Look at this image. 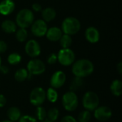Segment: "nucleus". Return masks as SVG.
Returning a JSON list of instances; mask_svg holds the SVG:
<instances>
[{
    "label": "nucleus",
    "mask_w": 122,
    "mask_h": 122,
    "mask_svg": "<svg viewBox=\"0 0 122 122\" xmlns=\"http://www.w3.org/2000/svg\"><path fill=\"white\" fill-rule=\"evenodd\" d=\"M94 64L87 59H81L74 61L71 68L73 74L80 78H85L91 75L94 72Z\"/></svg>",
    "instance_id": "obj_1"
},
{
    "label": "nucleus",
    "mask_w": 122,
    "mask_h": 122,
    "mask_svg": "<svg viewBox=\"0 0 122 122\" xmlns=\"http://www.w3.org/2000/svg\"><path fill=\"white\" fill-rule=\"evenodd\" d=\"M34 21V14L29 9H21L16 16L15 23L19 28L26 29L31 26Z\"/></svg>",
    "instance_id": "obj_2"
},
{
    "label": "nucleus",
    "mask_w": 122,
    "mask_h": 122,
    "mask_svg": "<svg viewBox=\"0 0 122 122\" xmlns=\"http://www.w3.org/2000/svg\"><path fill=\"white\" fill-rule=\"evenodd\" d=\"M81 29V23L78 19L74 16L65 18L61 23V31L63 34L70 36L77 34Z\"/></svg>",
    "instance_id": "obj_3"
},
{
    "label": "nucleus",
    "mask_w": 122,
    "mask_h": 122,
    "mask_svg": "<svg viewBox=\"0 0 122 122\" xmlns=\"http://www.w3.org/2000/svg\"><path fill=\"white\" fill-rule=\"evenodd\" d=\"M82 104L85 110L94 111L99 105V97L94 92H87L83 96Z\"/></svg>",
    "instance_id": "obj_4"
},
{
    "label": "nucleus",
    "mask_w": 122,
    "mask_h": 122,
    "mask_svg": "<svg viewBox=\"0 0 122 122\" xmlns=\"http://www.w3.org/2000/svg\"><path fill=\"white\" fill-rule=\"evenodd\" d=\"M61 103L64 109L67 112H74L76 109L79 105L78 97L73 92H67L61 99Z\"/></svg>",
    "instance_id": "obj_5"
},
{
    "label": "nucleus",
    "mask_w": 122,
    "mask_h": 122,
    "mask_svg": "<svg viewBox=\"0 0 122 122\" xmlns=\"http://www.w3.org/2000/svg\"><path fill=\"white\" fill-rule=\"evenodd\" d=\"M26 70L29 73V79L32 75H41L46 71V66L44 63L36 58L31 59L26 66Z\"/></svg>",
    "instance_id": "obj_6"
},
{
    "label": "nucleus",
    "mask_w": 122,
    "mask_h": 122,
    "mask_svg": "<svg viewBox=\"0 0 122 122\" xmlns=\"http://www.w3.org/2000/svg\"><path fill=\"white\" fill-rule=\"evenodd\" d=\"M57 59L61 65L69 66L75 61V54L70 48L61 49L57 54Z\"/></svg>",
    "instance_id": "obj_7"
},
{
    "label": "nucleus",
    "mask_w": 122,
    "mask_h": 122,
    "mask_svg": "<svg viewBox=\"0 0 122 122\" xmlns=\"http://www.w3.org/2000/svg\"><path fill=\"white\" fill-rule=\"evenodd\" d=\"M46 99V92L43 88L39 86L34 88L29 94V102L35 107L42 105Z\"/></svg>",
    "instance_id": "obj_8"
},
{
    "label": "nucleus",
    "mask_w": 122,
    "mask_h": 122,
    "mask_svg": "<svg viewBox=\"0 0 122 122\" xmlns=\"http://www.w3.org/2000/svg\"><path fill=\"white\" fill-rule=\"evenodd\" d=\"M30 27L31 33L36 37H42L45 36L48 30L47 23L43 19L34 20Z\"/></svg>",
    "instance_id": "obj_9"
},
{
    "label": "nucleus",
    "mask_w": 122,
    "mask_h": 122,
    "mask_svg": "<svg viewBox=\"0 0 122 122\" xmlns=\"http://www.w3.org/2000/svg\"><path fill=\"white\" fill-rule=\"evenodd\" d=\"M24 50L26 54L32 59L36 58L41 54V46L39 42L34 39H30L26 41Z\"/></svg>",
    "instance_id": "obj_10"
},
{
    "label": "nucleus",
    "mask_w": 122,
    "mask_h": 122,
    "mask_svg": "<svg viewBox=\"0 0 122 122\" xmlns=\"http://www.w3.org/2000/svg\"><path fill=\"white\" fill-rule=\"evenodd\" d=\"M66 79V74L64 71H55L51 79H50V85L51 87L56 89L62 87L64 84H65Z\"/></svg>",
    "instance_id": "obj_11"
},
{
    "label": "nucleus",
    "mask_w": 122,
    "mask_h": 122,
    "mask_svg": "<svg viewBox=\"0 0 122 122\" xmlns=\"http://www.w3.org/2000/svg\"><path fill=\"white\" fill-rule=\"evenodd\" d=\"M94 117L96 119L100 122H106L108 121L112 116V109L105 106L98 107L94 110Z\"/></svg>",
    "instance_id": "obj_12"
},
{
    "label": "nucleus",
    "mask_w": 122,
    "mask_h": 122,
    "mask_svg": "<svg viewBox=\"0 0 122 122\" xmlns=\"http://www.w3.org/2000/svg\"><path fill=\"white\" fill-rule=\"evenodd\" d=\"M85 38L91 44H96L100 39L99 31L94 26H89L85 31Z\"/></svg>",
    "instance_id": "obj_13"
},
{
    "label": "nucleus",
    "mask_w": 122,
    "mask_h": 122,
    "mask_svg": "<svg viewBox=\"0 0 122 122\" xmlns=\"http://www.w3.org/2000/svg\"><path fill=\"white\" fill-rule=\"evenodd\" d=\"M15 9V3L13 0H2L0 1V14L8 16Z\"/></svg>",
    "instance_id": "obj_14"
},
{
    "label": "nucleus",
    "mask_w": 122,
    "mask_h": 122,
    "mask_svg": "<svg viewBox=\"0 0 122 122\" xmlns=\"http://www.w3.org/2000/svg\"><path fill=\"white\" fill-rule=\"evenodd\" d=\"M62 35H63V32L59 27L52 26L48 29L45 36H46L48 40L55 42L59 41Z\"/></svg>",
    "instance_id": "obj_15"
},
{
    "label": "nucleus",
    "mask_w": 122,
    "mask_h": 122,
    "mask_svg": "<svg viewBox=\"0 0 122 122\" xmlns=\"http://www.w3.org/2000/svg\"><path fill=\"white\" fill-rule=\"evenodd\" d=\"M1 29L6 34H12L14 33L17 29V25L15 21L11 19H6L2 21L1 24Z\"/></svg>",
    "instance_id": "obj_16"
},
{
    "label": "nucleus",
    "mask_w": 122,
    "mask_h": 122,
    "mask_svg": "<svg viewBox=\"0 0 122 122\" xmlns=\"http://www.w3.org/2000/svg\"><path fill=\"white\" fill-rule=\"evenodd\" d=\"M42 19L45 22H49L53 21L56 16V12L54 9L51 7H46L41 10Z\"/></svg>",
    "instance_id": "obj_17"
},
{
    "label": "nucleus",
    "mask_w": 122,
    "mask_h": 122,
    "mask_svg": "<svg viewBox=\"0 0 122 122\" xmlns=\"http://www.w3.org/2000/svg\"><path fill=\"white\" fill-rule=\"evenodd\" d=\"M7 117L9 118L8 120L11 122H18V120L21 117V111L18 107H11L9 108L7 111Z\"/></svg>",
    "instance_id": "obj_18"
},
{
    "label": "nucleus",
    "mask_w": 122,
    "mask_h": 122,
    "mask_svg": "<svg viewBox=\"0 0 122 122\" xmlns=\"http://www.w3.org/2000/svg\"><path fill=\"white\" fill-rule=\"evenodd\" d=\"M110 90L115 97H120L122 94V82L120 79L114 80L110 85Z\"/></svg>",
    "instance_id": "obj_19"
},
{
    "label": "nucleus",
    "mask_w": 122,
    "mask_h": 122,
    "mask_svg": "<svg viewBox=\"0 0 122 122\" xmlns=\"http://www.w3.org/2000/svg\"><path fill=\"white\" fill-rule=\"evenodd\" d=\"M14 79L18 82H23L27 79H29V73L26 69L21 68L16 70L14 74Z\"/></svg>",
    "instance_id": "obj_20"
},
{
    "label": "nucleus",
    "mask_w": 122,
    "mask_h": 122,
    "mask_svg": "<svg viewBox=\"0 0 122 122\" xmlns=\"http://www.w3.org/2000/svg\"><path fill=\"white\" fill-rule=\"evenodd\" d=\"M84 84V81L83 78L75 76L73 79V80L70 84V91L75 92L76 91H78L81 87H83Z\"/></svg>",
    "instance_id": "obj_21"
},
{
    "label": "nucleus",
    "mask_w": 122,
    "mask_h": 122,
    "mask_svg": "<svg viewBox=\"0 0 122 122\" xmlns=\"http://www.w3.org/2000/svg\"><path fill=\"white\" fill-rule=\"evenodd\" d=\"M59 44L61 46V49H69L72 44L71 36L63 34L59 39Z\"/></svg>",
    "instance_id": "obj_22"
},
{
    "label": "nucleus",
    "mask_w": 122,
    "mask_h": 122,
    "mask_svg": "<svg viewBox=\"0 0 122 122\" xmlns=\"http://www.w3.org/2000/svg\"><path fill=\"white\" fill-rule=\"evenodd\" d=\"M15 36L18 41L19 42H24L28 37V32L26 29L24 28H19L15 31Z\"/></svg>",
    "instance_id": "obj_23"
},
{
    "label": "nucleus",
    "mask_w": 122,
    "mask_h": 122,
    "mask_svg": "<svg viewBox=\"0 0 122 122\" xmlns=\"http://www.w3.org/2000/svg\"><path fill=\"white\" fill-rule=\"evenodd\" d=\"M58 93L56 90L52 87H50L46 92V97L51 103H55L58 99Z\"/></svg>",
    "instance_id": "obj_24"
},
{
    "label": "nucleus",
    "mask_w": 122,
    "mask_h": 122,
    "mask_svg": "<svg viewBox=\"0 0 122 122\" xmlns=\"http://www.w3.org/2000/svg\"><path fill=\"white\" fill-rule=\"evenodd\" d=\"M21 61V56L16 52L11 53L7 57V61L11 65H16L19 64Z\"/></svg>",
    "instance_id": "obj_25"
},
{
    "label": "nucleus",
    "mask_w": 122,
    "mask_h": 122,
    "mask_svg": "<svg viewBox=\"0 0 122 122\" xmlns=\"http://www.w3.org/2000/svg\"><path fill=\"white\" fill-rule=\"evenodd\" d=\"M36 117L37 118V119L40 122L44 121L46 119V116H47V112L46 110L41 106H39L36 107Z\"/></svg>",
    "instance_id": "obj_26"
},
{
    "label": "nucleus",
    "mask_w": 122,
    "mask_h": 122,
    "mask_svg": "<svg viewBox=\"0 0 122 122\" xmlns=\"http://www.w3.org/2000/svg\"><path fill=\"white\" fill-rule=\"evenodd\" d=\"M59 111L58 109L56 108H51L50 109L48 112H47V116L46 118L47 119L51 121V122H54L56 121L59 118Z\"/></svg>",
    "instance_id": "obj_27"
},
{
    "label": "nucleus",
    "mask_w": 122,
    "mask_h": 122,
    "mask_svg": "<svg viewBox=\"0 0 122 122\" xmlns=\"http://www.w3.org/2000/svg\"><path fill=\"white\" fill-rule=\"evenodd\" d=\"M91 113L87 110H84L81 112L78 115L79 122H89L91 119Z\"/></svg>",
    "instance_id": "obj_28"
},
{
    "label": "nucleus",
    "mask_w": 122,
    "mask_h": 122,
    "mask_svg": "<svg viewBox=\"0 0 122 122\" xmlns=\"http://www.w3.org/2000/svg\"><path fill=\"white\" fill-rule=\"evenodd\" d=\"M18 122H37V120L34 117L29 115H24L20 117Z\"/></svg>",
    "instance_id": "obj_29"
},
{
    "label": "nucleus",
    "mask_w": 122,
    "mask_h": 122,
    "mask_svg": "<svg viewBox=\"0 0 122 122\" xmlns=\"http://www.w3.org/2000/svg\"><path fill=\"white\" fill-rule=\"evenodd\" d=\"M47 63L50 65H52V64H56L57 61H58V59H57V54H56L55 53H51L48 57H47Z\"/></svg>",
    "instance_id": "obj_30"
},
{
    "label": "nucleus",
    "mask_w": 122,
    "mask_h": 122,
    "mask_svg": "<svg viewBox=\"0 0 122 122\" xmlns=\"http://www.w3.org/2000/svg\"><path fill=\"white\" fill-rule=\"evenodd\" d=\"M61 122H78L76 121V119L73 117L72 116H70V115H67V116H65L61 120Z\"/></svg>",
    "instance_id": "obj_31"
},
{
    "label": "nucleus",
    "mask_w": 122,
    "mask_h": 122,
    "mask_svg": "<svg viewBox=\"0 0 122 122\" xmlns=\"http://www.w3.org/2000/svg\"><path fill=\"white\" fill-rule=\"evenodd\" d=\"M7 48H8L7 44L4 41L0 40V54L6 52V51L7 50Z\"/></svg>",
    "instance_id": "obj_32"
},
{
    "label": "nucleus",
    "mask_w": 122,
    "mask_h": 122,
    "mask_svg": "<svg viewBox=\"0 0 122 122\" xmlns=\"http://www.w3.org/2000/svg\"><path fill=\"white\" fill-rule=\"evenodd\" d=\"M32 9L33 11H34L35 12H39L41 11L42 10V6L39 3H34L32 4Z\"/></svg>",
    "instance_id": "obj_33"
},
{
    "label": "nucleus",
    "mask_w": 122,
    "mask_h": 122,
    "mask_svg": "<svg viewBox=\"0 0 122 122\" xmlns=\"http://www.w3.org/2000/svg\"><path fill=\"white\" fill-rule=\"evenodd\" d=\"M6 104V99L4 95L0 94V108L4 107Z\"/></svg>",
    "instance_id": "obj_34"
},
{
    "label": "nucleus",
    "mask_w": 122,
    "mask_h": 122,
    "mask_svg": "<svg viewBox=\"0 0 122 122\" xmlns=\"http://www.w3.org/2000/svg\"><path fill=\"white\" fill-rule=\"evenodd\" d=\"M9 68L6 66H5V65H1V66H0V72L1 73V74H8L9 73Z\"/></svg>",
    "instance_id": "obj_35"
},
{
    "label": "nucleus",
    "mask_w": 122,
    "mask_h": 122,
    "mask_svg": "<svg viewBox=\"0 0 122 122\" xmlns=\"http://www.w3.org/2000/svg\"><path fill=\"white\" fill-rule=\"evenodd\" d=\"M117 69L120 75H122V62L120 61L117 65Z\"/></svg>",
    "instance_id": "obj_36"
},
{
    "label": "nucleus",
    "mask_w": 122,
    "mask_h": 122,
    "mask_svg": "<svg viewBox=\"0 0 122 122\" xmlns=\"http://www.w3.org/2000/svg\"><path fill=\"white\" fill-rule=\"evenodd\" d=\"M41 122H51V121H50V120H49V119H46L45 120H44V121H41Z\"/></svg>",
    "instance_id": "obj_37"
},
{
    "label": "nucleus",
    "mask_w": 122,
    "mask_h": 122,
    "mask_svg": "<svg viewBox=\"0 0 122 122\" xmlns=\"http://www.w3.org/2000/svg\"><path fill=\"white\" fill-rule=\"evenodd\" d=\"M11 122V121H10V120H4V121H2V122Z\"/></svg>",
    "instance_id": "obj_38"
},
{
    "label": "nucleus",
    "mask_w": 122,
    "mask_h": 122,
    "mask_svg": "<svg viewBox=\"0 0 122 122\" xmlns=\"http://www.w3.org/2000/svg\"><path fill=\"white\" fill-rule=\"evenodd\" d=\"M1 65V56H0V66Z\"/></svg>",
    "instance_id": "obj_39"
}]
</instances>
